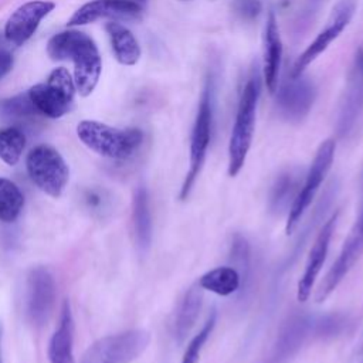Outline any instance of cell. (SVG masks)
<instances>
[{"label":"cell","mask_w":363,"mask_h":363,"mask_svg":"<svg viewBox=\"0 0 363 363\" xmlns=\"http://www.w3.org/2000/svg\"><path fill=\"white\" fill-rule=\"evenodd\" d=\"M316 96L315 85L302 75L286 79L277 92V106L281 115L291 121H302L311 111Z\"/></svg>","instance_id":"obj_15"},{"label":"cell","mask_w":363,"mask_h":363,"mask_svg":"<svg viewBox=\"0 0 363 363\" xmlns=\"http://www.w3.org/2000/svg\"><path fill=\"white\" fill-rule=\"evenodd\" d=\"M55 9V3L50 0H30L18 6L4 24L6 40L20 47L27 43L40 27L41 21Z\"/></svg>","instance_id":"obj_13"},{"label":"cell","mask_w":363,"mask_h":363,"mask_svg":"<svg viewBox=\"0 0 363 363\" xmlns=\"http://www.w3.org/2000/svg\"><path fill=\"white\" fill-rule=\"evenodd\" d=\"M230 265H233L240 277H241V291L240 294L242 295L244 291L248 288L250 281H251V271H252V264H251V247L250 242L247 241L245 237L241 234H234L231 244H230Z\"/></svg>","instance_id":"obj_25"},{"label":"cell","mask_w":363,"mask_h":363,"mask_svg":"<svg viewBox=\"0 0 363 363\" xmlns=\"http://www.w3.org/2000/svg\"><path fill=\"white\" fill-rule=\"evenodd\" d=\"M26 147V135L17 126H7L0 129V159L14 166L18 163Z\"/></svg>","instance_id":"obj_27"},{"label":"cell","mask_w":363,"mask_h":363,"mask_svg":"<svg viewBox=\"0 0 363 363\" xmlns=\"http://www.w3.org/2000/svg\"><path fill=\"white\" fill-rule=\"evenodd\" d=\"M142 4L133 0H91L82 4L67 21L69 27L85 26L101 18L136 20L142 16Z\"/></svg>","instance_id":"obj_16"},{"label":"cell","mask_w":363,"mask_h":363,"mask_svg":"<svg viewBox=\"0 0 363 363\" xmlns=\"http://www.w3.org/2000/svg\"><path fill=\"white\" fill-rule=\"evenodd\" d=\"M362 257H363V210L360 211L350 233L347 234L337 258L335 259V262L332 264V267L329 268L323 279L319 282L315 292V301L318 303H322L323 301H326Z\"/></svg>","instance_id":"obj_11"},{"label":"cell","mask_w":363,"mask_h":363,"mask_svg":"<svg viewBox=\"0 0 363 363\" xmlns=\"http://www.w3.org/2000/svg\"><path fill=\"white\" fill-rule=\"evenodd\" d=\"M357 54H359V55H360V58L363 60V48H360V50L357 51Z\"/></svg>","instance_id":"obj_33"},{"label":"cell","mask_w":363,"mask_h":363,"mask_svg":"<svg viewBox=\"0 0 363 363\" xmlns=\"http://www.w3.org/2000/svg\"><path fill=\"white\" fill-rule=\"evenodd\" d=\"M0 112L7 116H27L38 113L28 95H17L0 104Z\"/></svg>","instance_id":"obj_29"},{"label":"cell","mask_w":363,"mask_h":363,"mask_svg":"<svg viewBox=\"0 0 363 363\" xmlns=\"http://www.w3.org/2000/svg\"><path fill=\"white\" fill-rule=\"evenodd\" d=\"M13 68V55L9 51L0 50V79L6 77Z\"/></svg>","instance_id":"obj_31"},{"label":"cell","mask_w":363,"mask_h":363,"mask_svg":"<svg viewBox=\"0 0 363 363\" xmlns=\"http://www.w3.org/2000/svg\"><path fill=\"white\" fill-rule=\"evenodd\" d=\"M24 206V196L18 186L6 179L0 177V221H14Z\"/></svg>","instance_id":"obj_26"},{"label":"cell","mask_w":363,"mask_h":363,"mask_svg":"<svg viewBox=\"0 0 363 363\" xmlns=\"http://www.w3.org/2000/svg\"><path fill=\"white\" fill-rule=\"evenodd\" d=\"M47 54L54 61H72V78L81 96L94 92L102 72V58L95 41L86 33L65 30L54 34L47 43Z\"/></svg>","instance_id":"obj_2"},{"label":"cell","mask_w":363,"mask_h":363,"mask_svg":"<svg viewBox=\"0 0 363 363\" xmlns=\"http://www.w3.org/2000/svg\"><path fill=\"white\" fill-rule=\"evenodd\" d=\"M55 302V281L45 267H35L27 278V313L30 320L41 326L47 322Z\"/></svg>","instance_id":"obj_14"},{"label":"cell","mask_w":363,"mask_h":363,"mask_svg":"<svg viewBox=\"0 0 363 363\" xmlns=\"http://www.w3.org/2000/svg\"><path fill=\"white\" fill-rule=\"evenodd\" d=\"M335 150H336V143L333 139H326L319 145L315 153V157L305 174V179L301 183L299 191L286 214L285 233L288 235L296 230L303 214L315 200L323 180L326 179L332 167V163L335 159Z\"/></svg>","instance_id":"obj_6"},{"label":"cell","mask_w":363,"mask_h":363,"mask_svg":"<svg viewBox=\"0 0 363 363\" xmlns=\"http://www.w3.org/2000/svg\"><path fill=\"white\" fill-rule=\"evenodd\" d=\"M337 218H339V211L333 213L322 224L319 233L316 234L313 244L309 248L302 275L296 284V299L302 303L306 302L312 295L315 282H316V279L322 271V267L326 261L329 247H330V240H332V235H333L336 224H337Z\"/></svg>","instance_id":"obj_12"},{"label":"cell","mask_w":363,"mask_h":363,"mask_svg":"<svg viewBox=\"0 0 363 363\" xmlns=\"http://www.w3.org/2000/svg\"><path fill=\"white\" fill-rule=\"evenodd\" d=\"M203 291H208L218 296H230L241 291V277L233 265L216 267L197 279Z\"/></svg>","instance_id":"obj_24"},{"label":"cell","mask_w":363,"mask_h":363,"mask_svg":"<svg viewBox=\"0 0 363 363\" xmlns=\"http://www.w3.org/2000/svg\"><path fill=\"white\" fill-rule=\"evenodd\" d=\"M363 112V60L359 54L350 71L347 88L337 118V135L346 136L353 129L356 121Z\"/></svg>","instance_id":"obj_17"},{"label":"cell","mask_w":363,"mask_h":363,"mask_svg":"<svg viewBox=\"0 0 363 363\" xmlns=\"http://www.w3.org/2000/svg\"><path fill=\"white\" fill-rule=\"evenodd\" d=\"M213 128V85L211 79L207 78L201 96L197 106V113L190 135V150H189V169L180 187L179 199L187 200L206 162Z\"/></svg>","instance_id":"obj_5"},{"label":"cell","mask_w":363,"mask_h":363,"mask_svg":"<svg viewBox=\"0 0 363 363\" xmlns=\"http://www.w3.org/2000/svg\"><path fill=\"white\" fill-rule=\"evenodd\" d=\"M149 342L150 335L143 329L108 335L88 347L81 363H130L145 352Z\"/></svg>","instance_id":"obj_8"},{"label":"cell","mask_w":363,"mask_h":363,"mask_svg":"<svg viewBox=\"0 0 363 363\" xmlns=\"http://www.w3.org/2000/svg\"><path fill=\"white\" fill-rule=\"evenodd\" d=\"M357 7V0H337L333 6L330 16L326 21L323 30L315 37V40L306 47V50L296 58L292 69L291 77H299L303 74L305 68L313 62L322 52L328 50V47L342 34V31L349 26L352 21L354 11Z\"/></svg>","instance_id":"obj_10"},{"label":"cell","mask_w":363,"mask_h":363,"mask_svg":"<svg viewBox=\"0 0 363 363\" xmlns=\"http://www.w3.org/2000/svg\"><path fill=\"white\" fill-rule=\"evenodd\" d=\"M105 31L109 37L112 52L119 64L132 67L140 60V45L128 27H125L119 21L111 20L105 24Z\"/></svg>","instance_id":"obj_23"},{"label":"cell","mask_w":363,"mask_h":363,"mask_svg":"<svg viewBox=\"0 0 363 363\" xmlns=\"http://www.w3.org/2000/svg\"><path fill=\"white\" fill-rule=\"evenodd\" d=\"M216 322H217V312H216V309H213L208 313V316H207L206 322L203 323V326L200 328V330L187 343L183 357H182V363H199L200 362L201 352L204 349L206 342L208 340L210 335L214 330Z\"/></svg>","instance_id":"obj_28"},{"label":"cell","mask_w":363,"mask_h":363,"mask_svg":"<svg viewBox=\"0 0 363 363\" xmlns=\"http://www.w3.org/2000/svg\"><path fill=\"white\" fill-rule=\"evenodd\" d=\"M360 356H362V360H363V343H362V349H360Z\"/></svg>","instance_id":"obj_34"},{"label":"cell","mask_w":363,"mask_h":363,"mask_svg":"<svg viewBox=\"0 0 363 363\" xmlns=\"http://www.w3.org/2000/svg\"><path fill=\"white\" fill-rule=\"evenodd\" d=\"M349 323L343 313L294 312L281 325L265 363H288L308 343L339 336Z\"/></svg>","instance_id":"obj_1"},{"label":"cell","mask_w":363,"mask_h":363,"mask_svg":"<svg viewBox=\"0 0 363 363\" xmlns=\"http://www.w3.org/2000/svg\"><path fill=\"white\" fill-rule=\"evenodd\" d=\"M50 363H75L74 360V319L68 301L62 303L58 328L48 345Z\"/></svg>","instance_id":"obj_20"},{"label":"cell","mask_w":363,"mask_h":363,"mask_svg":"<svg viewBox=\"0 0 363 363\" xmlns=\"http://www.w3.org/2000/svg\"><path fill=\"white\" fill-rule=\"evenodd\" d=\"M282 61V41L277 23L275 13L271 10L267 17L264 33V81L269 94H275L278 89V75Z\"/></svg>","instance_id":"obj_18"},{"label":"cell","mask_w":363,"mask_h":363,"mask_svg":"<svg viewBox=\"0 0 363 363\" xmlns=\"http://www.w3.org/2000/svg\"><path fill=\"white\" fill-rule=\"evenodd\" d=\"M77 135L86 147L115 160L132 157L143 142V132L138 128H115L89 119L77 125Z\"/></svg>","instance_id":"obj_4"},{"label":"cell","mask_w":363,"mask_h":363,"mask_svg":"<svg viewBox=\"0 0 363 363\" xmlns=\"http://www.w3.org/2000/svg\"><path fill=\"white\" fill-rule=\"evenodd\" d=\"M132 224L136 247L146 252L152 244V213L149 193L145 186H138L132 199Z\"/></svg>","instance_id":"obj_21"},{"label":"cell","mask_w":363,"mask_h":363,"mask_svg":"<svg viewBox=\"0 0 363 363\" xmlns=\"http://www.w3.org/2000/svg\"><path fill=\"white\" fill-rule=\"evenodd\" d=\"M233 7L242 20H252L259 14L262 4L261 0H234Z\"/></svg>","instance_id":"obj_30"},{"label":"cell","mask_w":363,"mask_h":363,"mask_svg":"<svg viewBox=\"0 0 363 363\" xmlns=\"http://www.w3.org/2000/svg\"><path fill=\"white\" fill-rule=\"evenodd\" d=\"M26 169L31 182L52 197L61 196L69 179V169L64 157L48 145H38L30 150L26 159Z\"/></svg>","instance_id":"obj_9"},{"label":"cell","mask_w":363,"mask_h":363,"mask_svg":"<svg viewBox=\"0 0 363 363\" xmlns=\"http://www.w3.org/2000/svg\"><path fill=\"white\" fill-rule=\"evenodd\" d=\"M203 292L196 282L182 296L173 319V336L177 343H183L194 328L203 306Z\"/></svg>","instance_id":"obj_19"},{"label":"cell","mask_w":363,"mask_h":363,"mask_svg":"<svg viewBox=\"0 0 363 363\" xmlns=\"http://www.w3.org/2000/svg\"><path fill=\"white\" fill-rule=\"evenodd\" d=\"M133 1H136V3H139V4H142L145 0H133Z\"/></svg>","instance_id":"obj_35"},{"label":"cell","mask_w":363,"mask_h":363,"mask_svg":"<svg viewBox=\"0 0 363 363\" xmlns=\"http://www.w3.org/2000/svg\"><path fill=\"white\" fill-rule=\"evenodd\" d=\"M301 187V174L298 170L289 169L277 176L269 189L268 208L272 214H288Z\"/></svg>","instance_id":"obj_22"},{"label":"cell","mask_w":363,"mask_h":363,"mask_svg":"<svg viewBox=\"0 0 363 363\" xmlns=\"http://www.w3.org/2000/svg\"><path fill=\"white\" fill-rule=\"evenodd\" d=\"M0 363H3V360H1V328H0Z\"/></svg>","instance_id":"obj_32"},{"label":"cell","mask_w":363,"mask_h":363,"mask_svg":"<svg viewBox=\"0 0 363 363\" xmlns=\"http://www.w3.org/2000/svg\"><path fill=\"white\" fill-rule=\"evenodd\" d=\"M259 94V78L258 75L252 74L242 88L228 140V174L231 177L241 172L251 149Z\"/></svg>","instance_id":"obj_3"},{"label":"cell","mask_w":363,"mask_h":363,"mask_svg":"<svg viewBox=\"0 0 363 363\" xmlns=\"http://www.w3.org/2000/svg\"><path fill=\"white\" fill-rule=\"evenodd\" d=\"M75 91V82L69 71L58 67L50 72L45 82L33 85L27 95L38 113L57 119L69 111Z\"/></svg>","instance_id":"obj_7"}]
</instances>
